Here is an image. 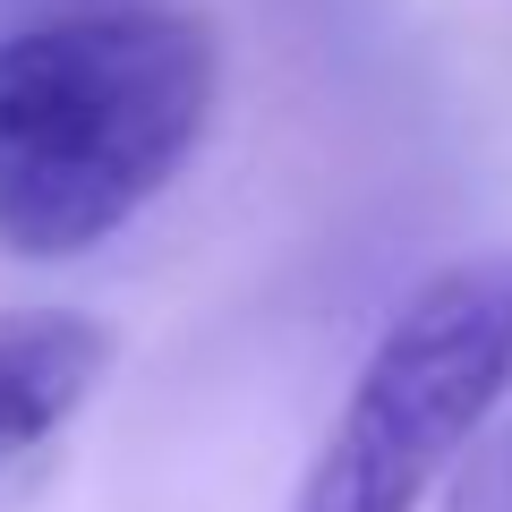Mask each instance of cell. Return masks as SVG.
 <instances>
[{
    "instance_id": "6da1fadb",
    "label": "cell",
    "mask_w": 512,
    "mask_h": 512,
    "mask_svg": "<svg viewBox=\"0 0 512 512\" xmlns=\"http://www.w3.org/2000/svg\"><path fill=\"white\" fill-rule=\"evenodd\" d=\"M214 111V35L163 9H69L0 35V248L86 256L171 188Z\"/></svg>"
},
{
    "instance_id": "7a4b0ae2",
    "label": "cell",
    "mask_w": 512,
    "mask_h": 512,
    "mask_svg": "<svg viewBox=\"0 0 512 512\" xmlns=\"http://www.w3.org/2000/svg\"><path fill=\"white\" fill-rule=\"evenodd\" d=\"M512 402V248L461 256L393 308L291 512H419Z\"/></svg>"
},
{
    "instance_id": "3957f363",
    "label": "cell",
    "mask_w": 512,
    "mask_h": 512,
    "mask_svg": "<svg viewBox=\"0 0 512 512\" xmlns=\"http://www.w3.org/2000/svg\"><path fill=\"white\" fill-rule=\"evenodd\" d=\"M103 367H111V342L86 316H60V308L0 316V470L77 419L86 393L103 384Z\"/></svg>"
},
{
    "instance_id": "277c9868",
    "label": "cell",
    "mask_w": 512,
    "mask_h": 512,
    "mask_svg": "<svg viewBox=\"0 0 512 512\" xmlns=\"http://www.w3.org/2000/svg\"><path fill=\"white\" fill-rule=\"evenodd\" d=\"M444 512H512V410H495L470 444H461V470Z\"/></svg>"
}]
</instances>
